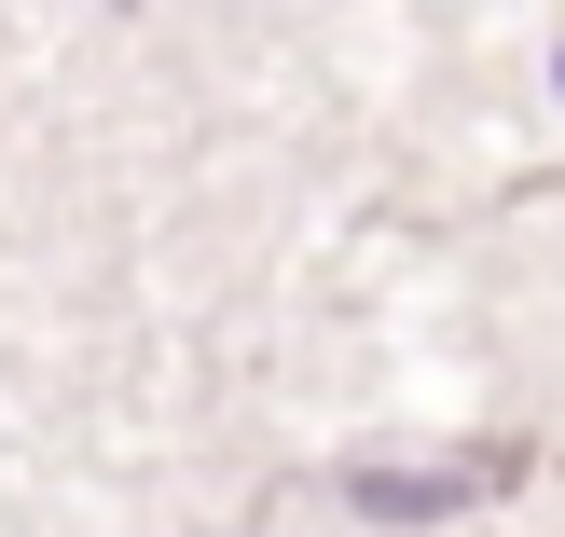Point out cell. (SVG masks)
Wrapping results in <instances>:
<instances>
[{"mask_svg":"<svg viewBox=\"0 0 565 537\" xmlns=\"http://www.w3.org/2000/svg\"><path fill=\"white\" fill-rule=\"evenodd\" d=\"M511 483H524V441H483V455H428V469L359 455V469H345V511H359V524H456V511H483V496H511Z\"/></svg>","mask_w":565,"mask_h":537,"instance_id":"1","label":"cell"},{"mask_svg":"<svg viewBox=\"0 0 565 537\" xmlns=\"http://www.w3.org/2000/svg\"><path fill=\"white\" fill-rule=\"evenodd\" d=\"M552 83H565V55H552Z\"/></svg>","mask_w":565,"mask_h":537,"instance_id":"2","label":"cell"}]
</instances>
